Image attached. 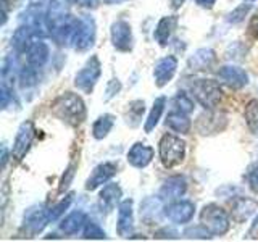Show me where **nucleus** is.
Here are the masks:
<instances>
[{
  "mask_svg": "<svg viewBox=\"0 0 258 242\" xmlns=\"http://www.w3.org/2000/svg\"><path fill=\"white\" fill-rule=\"evenodd\" d=\"M52 113L70 126H79L86 119V105L78 94L63 92L52 102Z\"/></svg>",
  "mask_w": 258,
  "mask_h": 242,
  "instance_id": "1",
  "label": "nucleus"
},
{
  "mask_svg": "<svg viewBox=\"0 0 258 242\" xmlns=\"http://www.w3.org/2000/svg\"><path fill=\"white\" fill-rule=\"evenodd\" d=\"M190 95L196 99L205 110H213L221 102L223 91L220 83L215 79H194L189 84Z\"/></svg>",
  "mask_w": 258,
  "mask_h": 242,
  "instance_id": "2",
  "label": "nucleus"
},
{
  "mask_svg": "<svg viewBox=\"0 0 258 242\" xmlns=\"http://www.w3.org/2000/svg\"><path fill=\"white\" fill-rule=\"evenodd\" d=\"M160 160L165 168H174L181 165L185 158V142L179 136L166 133L158 144Z\"/></svg>",
  "mask_w": 258,
  "mask_h": 242,
  "instance_id": "3",
  "label": "nucleus"
},
{
  "mask_svg": "<svg viewBox=\"0 0 258 242\" xmlns=\"http://www.w3.org/2000/svg\"><path fill=\"white\" fill-rule=\"evenodd\" d=\"M200 223L213 234V236H223L231 228V218L228 212L218 204H208L200 212Z\"/></svg>",
  "mask_w": 258,
  "mask_h": 242,
  "instance_id": "4",
  "label": "nucleus"
},
{
  "mask_svg": "<svg viewBox=\"0 0 258 242\" xmlns=\"http://www.w3.org/2000/svg\"><path fill=\"white\" fill-rule=\"evenodd\" d=\"M100 75H102L100 60L97 58V55H92L84 67L78 71V75L75 76V86L79 89V91L91 94L94 91V87L97 84V81H99Z\"/></svg>",
  "mask_w": 258,
  "mask_h": 242,
  "instance_id": "5",
  "label": "nucleus"
},
{
  "mask_svg": "<svg viewBox=\"0 0 258 242\" xmlns=\"http://www.w3.org/2000/svg\"><path fill=\"white\" fill-rule=\"evenodd\" d=\"M95 37H97V28H95V21L92 16H83L79 20V28L75 37V48L79 52H86L89 50L94 44H95Z\"/></svg>",
  "mask_w": 258,
  "mask_h": 242,
  "instance_id": "6",
  "label": "nucleus"
},
{
  "mask_svg": "<svg viewBox=\"0 0 258 242\" xmlns=\"http://www.w3.org/2000/svg\"><path fill=\"white\" fill-rule=\"evenodd\" d=\"M111 45L119 52H129L133 48V29L124 20H118L110 28Z\"/></svg>",
  "mask_w": 258,
  "mask_h": 242,
  "instance_id": "7",
  "label": "nucleus"
},
{
  "mask_svg": "<svg viewBox=\"0 0 258 242\" xmlns=\"http://www.w3.org/2000/svg\"><path fill=\"white\" fill-rule=\"evenodd\" d=\"M34 125L32 121H24L21 123L18 133H16L15 142H13V150H12V157L16 161H21L24 158V155L28 153L32 139H34Z\"/></svg>",
  "mask_w": 258,
  "mask_h": 242,
  "instance_id": "8",
  "label": "nucleus"
},
{
  "mask_svg": "<svg viewBox=\"0 0 258 242\" xmlns=\"http://www.w3.org/2000/svg\"><path fill=\"white\" fill-rule=\"evenodd\" d=\"M165 215L174 224H185L196 215V205L190 200H174L165 208Z\"/></svg>",
  "mask_w": 258,
  "mask_h": 242,
  "instance_id": "9",
  "label": "nucleus"
},
{
  "mask_svg": "<svg viewBox=\"0 0 258 242\" xmlns=\"http://www.w3.org/2000/svg\"><path fill=\"white\" fill-rule=\"evenodd\" d=\"M177 71V60L176 56L168 55L160 58L155 63V68H153V79H155V86L157 87H165L169 81H171Z\"/></svg>",
  "mask_w": 258,
  "mask_h": 242,
  "instance_id": "10",
  "label": "nucleus"
},
{
  "mask_svg": "<svg viewBox=\"0 0 258 242\" xmlns=\"http://www.w3.org/2000/svg\"><path fill=\"white\" fill-rule=\"evenodd\" d=\"M50 221V216L48 212L44 210L42 207H31L26 213H24V229H26L31 236H36V234L42 232L47 223Z\"/></svg>",
  "mask_w": 258,
  "mask_h": 242,
  "instance_id": "11",
  "label": "nucleus"
},
{
  "mask_svg": "<svg viewBox=\"0 0 258 242\" xmlns=\"http://www.w3.org/2000/svg\"><path fill=\"white\" fill-rule=\"evenodd\" d=\"M218 78L231 89H242L248 84V75L236 65H224V67H221L218 70Z\"/></svg>",
  "mask_w": 258,
  "mask_h": 242,
  "instance_id": "12",
  "label": "nucleus"
},
{
  "mask_svg": "<svg viewBox=\"0 0 258 242\" xmlns=\"http://www.w3.org/2000/svg\"><path fill=\"white\" fill-rule=\"evenodd\" d=\"M116 163H113V161H103V163L97 165L94 168L92 174L87 177L86 181V189L87 191H95L97 188H100L105 183H108L113 176L116 174Z\"/></svg>",
  "mask_w": 258,
  "mask_h": 242,
  "instance_id": "13",
  "label": "nucleus"
},
{
  "mask_svg": "<svg viewBox=\"0 0 258 242\" xmlns=\"http://www.w3.org/2000/svg\"><path fill=\"white\" fill-rule=\"evenodd\" d=\"M116 231L121 237H131V234L134 231V213H133V200L131 199L119 202Z\"/></svg>",
  "mask_w": 258,
  "mask_h": 242,
  "instance_id": "14",
  "label": "nucleus"
},
{
  "mask_svg": "<svg viewBox=\"0 0 258 242\" xmlns=\"http://www.w3.org/2000/svg\"><path fill=\"white\" fill-rule=\"evenodd\" d=\"M153 155H155V150H153L150 145L144 142H136L127 152V163L134 168L142 169L152 163Z\"/></svg>",
  "mask_w": 258,
  "mask_h": 242,
  "instance_id": "15",
  "label": "nucleus"
},
{
  "mask_svg": "<svg viewBox=\"0 0 258 242\" xmlns=\"http://www.w3.org/2000/svg\"><path fill=\"white\" fill-rule=\"evenodd\" d=\"M185 191H187V181H185L184 176H171L168 177V179L163 183V186H161V191H160V196L163 200H179Z\"/></svg>",
  "mask_w": 258,
  "mask_h": 242,
  "instance_id": "16",
  "label": "nucleus"
},
{
  "mask_svg": "<svg viewBox=\"0 0 258 242\" xmlns=\"http://www.w3.org/2000/svg\"><path fill=\"white\" fill-rule=\"evenodd\" d=\"M226 116L221 113H207V115L199 118L197 129L202 134H215L220 133L226 128Z\"/></svg>",
  "mask_w": 258,
  "mask_h": 242,
  "instance_id": "17",
  "label": "nucleus"
},
{
  "mask_svg": "<svg viewBox=\"0 0 258 242\" xmlns=\"http://www.w3.org/2000/svg\"><path fill=\"white\" fill-rule=\"evenodd\" d=\"M34 37H36V32L29 26V24H26V26H20L13 34L12 45L15 47V50L20 52V53L28 52L31 44L34 42Z\"/></svg>",
  "mask_w": 258,
  "mask_h": 242,
  "instance_id": "18",
  "label": "nucleus"
},
{
  "mask_svg": "<svg viewBox=\"0 0 258 242\" xmlns=\"http://www.w3.org/2000/svg\"><path fill=\"white\" fill-rule=\"evenodd\" d=\"M28 63L34 68H40L44 67L48 60V45L44 42V40H34L31 44V47L28 48Z\"/></svg>",
  "mask_w": 258,
  "mask_h": 242,
  "instance_id": "19",
  "label": "nucleus"
},
{
  "mask_svg": "<svg viewBox=\"0 0 258 242\" xmlns=\"http://www.w3.org/2000/svg\"><path fill=\"white\" fill-rule=\"evenodd\" d=\"M121 194H123V191H121V188L118 184L103 186V189L99 194V200H100L102 210H105V212H111V210L115 208L116 204L119 202Z\"/></svg>",
  "mask_w": 258,
  "mask_h": 242,
  "instance_id": "20",
  "label": "nucleus"
},
{
  "mask_svg": "<svg viewBox=\"0 0 258 242\" xmlns=\"http://www.w3.org/2000/svg\"><path fill=\"white\" fill-rule=\"evenodd\" d=\"M215 58H216V55H215V50H212V48H199V50L189 58L187 65L194 71H204L212 67Z\"/></svg>",
  "mask_w": 258,
  "mask_h": 242,
  "instance_id": "21",
  "label": "nucleus"
},
{
  "mask_svg": "<svg viewBox=\"0 0 258 242\" xmlns=\"http://www.w3.org/2000/svg\"><path fill=\"white\" fill-rule=\"evenodd\" d=\"M176 24H177L176 16H163V18L158 21L155 32H153V37H155V40L161 47H165L168 44V40L171 37Z\"/></svg>",
  "mask_w": 258,
  "mask_h": 242,
  "instance_id": "22",
  "label": "nucleus"
},
{
  "mask_svg": "<svg viewBox=\"0 0 258 242\" xmlns=\"http://www.w3.org/2000/svg\"><path fill=\"white\" fill-rule=\"evenodd\" d=\"M86 221H87V215L84 212H73L60 223V229L67 236H75V234H78L84 228Z\"/></svg>",
  "mask_w": 258,
  "mask_h": 242,
  "instance_id": "23",
  "label": "nucleus"
},
{
  "mask_svg": "<svg viewBox=\"0 0 258 242\" xmlns=\"http://www.w3.org/2000/svg\"><path fill=\"white\" fill-rule=\"evenodd\" d=\"M166 126L171 129V131H174V133L189 134L190 128H192V123H190V119L187 118L185 113L173 110V111H169L168 116H166Z\"/></svg>",
  "mask_w": 258,
  "mask_h": 242,
  "instance_id": "24",
  "label": "nucleus"
},
{
  "mask_svg": "<svg viewBox=\"0 0 258 242\" xmlns=\"http://www.w3.org/2000/svg\"><path fill=\"white\" fill-rule=\"evenodd\" d=\"M256 208H258V202H255L253 199L240 197L234 202V205H232V218L236 221H244Z\"/></svg>",
  "mask_w": 258,
  "mask_h": 242,
  "instance_id": "25",
  "label": "nucleus"
},
{
  "mask_svg": "<svg viewBox=\"0 0 258 242\" xmlns=\"http://www.w3.org/2000/svg\"><path fill=\"white\" fill-rule=\"evenodd\" d=\"M165 107H166V97H163V95L158 97V99L153 102L152 110L149 111V116H147V119H145V125H144L145 133H152L153 129L157 128L158 121L165 111Z\"/></svg>",
  "mask_w": 258,
  "mask_h": 242,
  "instance_id": "26",
  "label": "nucleus"
},
{
  "mask_svg": "<svg viewBox=\"0 0 258 242\" xmlns=\"http://www.w3.org/2000/svg\"><path fill=\"white\" fill-rule=\"evenodd\" d=\"M113 125H115V116L110 115V113H105V115L99 116L94 121V125H92V136L95 137L97 141L105 139V137L110 134Z\"/></svg>",
  "mask_w": 258,
  "mask_h": 242,
  "instance_id": "27",
  "label": "nucleus"
},
{
  "mask_svg": "<svg viewBox=\"0 0 258 242\" xmlns=\"http://www.w3.org/2000/svg\"><path fill=\"white\" fill-rule=\"evenodd\" d=\"M161 200L163 199H157V197H149L145 199L141 204V218H144L145 221H153L158 220V213L161 210Z\"/></svg>",
  "mask_w": 258,
  "mask_h": 242,
  "instance_id": "28",
  "label": "nucleus"
},
{
  "mask_svg": "<svg viewBox=\"0 0 258 242\" xmlns=\"http://www.w3.org/2000/svg\"><path fill=\"white\" fill-rule=\"evenodd\" d=\"M145 111V103L144 100H133L131 103L127 105V111H126V123L131 126V128H136L141 125V119H142V115Z\"/></svg>",
  "mask_w": 258,
  "mask_h": 242,
  "instance_id": "29",
  "label": "nucleus"
},
{
  "mask_svg": "<svg viewBox=\"0 0 258 242\" xmlns=\"http://www.w3.org/2000/svg\"><path fill=\"white\" fill-rule=\"evenodd\" d=\"M244 116H245L247 126L250 131H252V134L258 136V99H253L247 103Z\"/></svg>",
  "mask_w": 258,
  "mask_h": 242,
  "instance_id": "30",
  "label": "nucleus"
},
{
  "mask_svg": "<svg viewBox=\"0 0 258 242\" xmlns=\"http://www.w3.org/2000/svg\"><path fill=\"white\" fill-rule=\"evenodd\" d=\"M173 105H174V110L182 111V113H185V115H190V113L194 111V100L189 94H184V92L176 94Z\"/></svg>",
  "mask_w": 258,
  "mask_h": 242,
  "instance_id": "31",
  "label": "nucleus"
},
{
  "mask_svg": "<svg viewBox=\"0 0 258 242\" xmlns=\"http://www.w3.org/2000/svg\"><path fill=\"white\" fill-rule=\"evenodd\" d=\"M83 237L84 239H107V232H105L95 221L87 220L83 228Z\"/></svg>",
  "mask_w": 258,
  "mask_h": 242,
  "instance_id": "32",
  "label": "nucleus"
},
{
  "mask_svg": "<svg viewBox=\"0 0 258 242\" xmlns=\"http://www.w3.org/2000/svg\"><path fill=\"white\" fill-rule=\"evenodd\" d=\"M73 199H75V194H68V196L64 197V199H61L53 208L48 210V216H50V221L58 220V218H60L64 212H67V210L70 208V205L73 204Z\"/></svg>",
  "mask_w": 258,
  "mask_h": 242,
  "instance_id": "33",
  "label": "nucleus"
},
{
  "mask_svg": "<svg viewBox=\"0 0 258 242\" xmlns=\"http://www.w3.org/2000/svg\"><path fill=\"white\" fill-rule=\"evenodd\" d=\"M250 8H252V5H250V4H242V5H239L237 8H234V10L228 15V21L232 23V24L242 23V21L245 20V16L248 15Z\"/></svg>",
  "mask_w": 258,
  "mask_h": 242,
  "instance_id": "34",
  "label": "nucleus"
},
{
  "mask_svg": "<svg viewBox=\"0 0 258 242\" xmlns=\"http://www.w3.org/2000/svg\"><path fill=\"white\" fill-rule=\"evenodd\" d=\"M184 236L189 237V239H210L213 236L204 224H199V226H190L184 231Z\"/></svg>",
  "mask_w": 258,
  "mask_h": 242,
  "instance_id": "35",
  "label": "nucleus"
},
{
  "mask_svg": "<svg viewBox=\"0 0 258 242\" xmlns=\"http://www.w3.org/2000/svg\"><path fill=\"white\" fill-rule=\"evenodd\" d=\"M20 81H21V86L23 87H31L37 83V73L34 67H29L28 68H23L20 73Z\"/></svg>",
  "mask_w": 258,
  "mask_h": 242,
  "instance_id": "36",
  "label": "nucleus"
},
{
  "mask_svg": "<svg viewBox=\"0 0 258 242\" xmlns=\"http://www.w3.org/2000/svg\"><path fill=\"white\" fill-rule=\"evenodd\" d=\"M245 179H247L250 191L258 196V163H252L247 168Z\"/></svg>",
  "mask_w": 258,
  "mask_h": 242,
  "instance_id": "37",
  "label": "nucleus"
},
{
  "mask_svg": "<svg viewBox=\"0 0 258 242\" xmlns=\"http://www.w3.org/2000/svg\"><path fill=\"white\" fill-rule=\"evenodd\" d=\"M75 169H76V163H71L68 168H67V171H64L63 177H61V181H60V188L58 191L63 192L64 189H68V186L71 184L73 181V176H75Z\"/></svg>",
  "mask_w": 258,
  "mask_h": 242,
  "instance_id": "38",
  "label": "nucleus"
},
{
  "mask_svg": "<svg viewBox=\"0 0 258 242\" xmlns=\"http://www.w3.org/2000/svg\"><path fill=\"white\" fill-rule=\"evenodd\" d=\"M121 91V83L118 79H111L108 86H107V100H110L111 97L118 95V92Z\"/></svg>",
  "mask_w": 258,
  "mask_h": 242,
  "instance_id": "39",
  "label": "nucleus"
},
{
  "mask_svg": "<svg viewBox=\"0 0 258 242\" xmlns=\"http://www.w3.org/2000/svg\"><path fill=\"white\" fill-rule=\"evenodd\" d=\"M248 32L253 37H258V13L253 16L252 21H250V24H248Z\"/></svg>",
  "mask_w": 258,
  "mask_h": 242,
  "instance_id": "40",
  "label": "nucleus"
},
{
  "mask_svg": "<svg viewBox=\"0 0 258 242\" xmlns=\"http://www.w3.org/2000/svg\"><path fill=\"white\" fill-rule=\"evenodd\" d=\"M155 237H177V232L173 231V229H163V231H158L155 234Z\"/></svg>",
  "mask_w": 258,
  "mask_h": 242,
  "instance_id": "41",
  "label": "nucleus"
},
{
  "mask_svg": "<svg viewBox=\"0 0 258 242\" xmlns=\"http://www.w3.org/2000/svg\"><path fill=\"white\" fill-rule=\"evenodd\" d=\"M196 4L202 8H205V10H210V8H213L216 0H196Z\"/></svg>",
  "mask_w": 258,
  "mask_h": 242,
  "instance_id": "42",
  "label": "nucleus"
},
{
  "mask_svg": "<svg viewBox=\"0 0 258 242\" xmlns=\"http://www.w3.org/2000/svg\"><path fill=\"white\" fill-rule=\"evenodd\" d=\"M76 2L84 5V7H95L97 5V0H76Z\"/></svg>",
  "mask_w": 258,
  "mask_h": 242,
  "instance_id": "43",
  "label": "nucleus"
},
{
  "mask_svg": "<svg viewBox=\"0 0 258 242\" xmlns=\"http://www.w3.org/2000/svg\"><path fill=\"white\" fill-rule=\"evenodd\" d=\"M7 161H8V150L7 147H2V168L7 166Z\"/></svg>",
  "mask_w": 258,
  "mask_h": 242,
  "instance_id": "44",
  "label": "nucleus"
},
{
  "mask_svg": "<svg viewBox=\"0 0 258 242\" xmlns=\"http://www.w3.org/2000/svg\"><path fill=\"white\" fill-rule=\"evenodd\" d=\"M184 4H185V0H171V7L174 8V10H177V8H181Z\"/></svg>",
  "mask_w": 258,
  "mask_h": 242,
  "instance_id": "45",
  "label": "nucleus"
},
{
  "mask_svg": "<svg viewBox=\"0 0 258 242\" xmlns=\"http://www.w3.org/2000/svg\"><path fill=\"white\" fill-rule=\"evenodd\" d=\"M107 4H121V2H124V0H105Z\"/></svg>",
  "mask_w": 258,
  "mask_h": 242,
  "instance_id": "46",
  "label": "nucleus"
},
{
  "mask_svg": "<svg viewBox=\"0 0 258 242\" xmlns=\"http://www.w3.org/2000/svg\"><path fill=\"white\" fill-rule=\"evenodd\" d=\"M247 2H253V0H247Z\"/></svg>",
  "mask_w": 258,
  "mask_h": 242,
  "instance_id": "47",
  "label": "nucleus"
}]
</instances>
